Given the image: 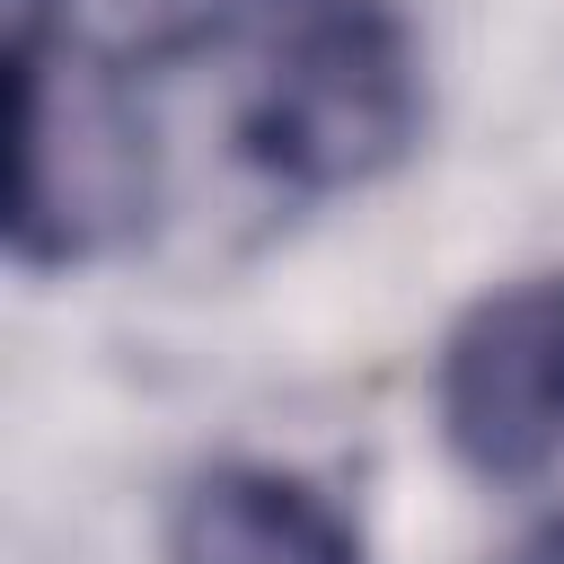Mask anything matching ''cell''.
<instances>
[{"label": "cell", "instance_id": "6da1fadb", "mask_svg": "<svg viewBox=\"0 0 564 564\" xmlns=\"http://www.w3.org/2000/svg\"><path fill=\"white\" fill-rule=\"evenodd\" d=\"M9 9V97H18V176H9V256L26 273H70L123 247L159 203V150L141 115V70L79 44L44 0Z\"/></svg>", "mask_w": 564, "mask_h": 564}, {"label": "cell", "instance_id": "7a4b0ae2", "mask_svg": "<svg viewBox=\"0 0 564 564\" xmlns=\"http://www.w3.org/2000/svg\"><path fill=\"white\" fill-rule=\"evenodd\" d=\"M423 141V44L397 0H282L238 88V159L273 194H352Z\"/></svg>", "mask_w": 564, "mask_h": 564}, {"label": "cell", "instance_id": "3957f363", "mask_svg": "<svg viewBox=\"0 0 564 564\" xmlns=\"http://www.w3.org/2000/svg\"><path fill=\"white\" fill-rule=\"evenodd\" d=\"M441 441L485 485L564 467V273L485 291L441 344Z\"/></svg>", "mask_w": 564, "mask_h": 564}, {"label": "cell", "instance_id": "277c9868", "mask_svg": "<svg viewBox=\"0 0 564 564\" xmlns=\"http://www.w3.org/2000/svg\"><path fill=\"white\" fill-rule=\"evenodd\" d=\"M167 564H361V529L282 467H212L176 494Z\"/></svg>", "mask_w": 564, "mask_h": 564}, {"label": "cell", "instance_id": "5b68a950", "mask_svg": "<svg viewBox=\"0 0 564 564\" xmlns=\"http://www.w3.org/2000/svg\"><path fill=\"white\" fill-rule=\"evenodd\" d=\"M44 9H53L79 44L150 70V62H176V53H194V44L238 35L247 18H273L282 0H44Z\"/></svg>", "mask_w": 564, "mask_h": 564}, {"label": "cell", "instance_id": "8992f818", "mask_svg": "<svg viewBox=\"0 0 564 564\" xmlns=\"http://www.w3.org/2000/svg\"><path fill=\"white\" fill-rule=\"evenodd\" d=\"M502 564H564V511H555V520H538V529H529Z\"/></svg>", "mask_w": 564, "mask_h": 564}]
</instances>
